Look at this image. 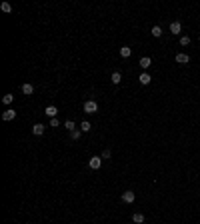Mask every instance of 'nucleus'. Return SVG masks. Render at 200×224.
<instances>
[{
  "mask_svg": "<svg viewBox=\"0 0 200 224\" xmlns=\"http://www.w3.org/2000/svg\"><path fill=\"white\" fill-rule=\"evenodd\" d=\"M84 112H86V114H94V112H98V104H96L94 100H86L84 102Z\"/></svg>",
  "mask_w": 200,
  "mask_h": 224,
  "instance_id": "obj_1",
  "label": "nucleus"
},
{
  "mask_svg": "<svg viewBox=\"0 0 200 224\" xmlns=\"http://www.w3.org/2000/svg\"><path fill=\"white\" fill-rule=\"evenodd\" d=\"M88 166H90L92 170H98V168L102 166V156H92L90 160H88Z\"/></svg>",
  "mask_w": 200,
  "mask_h": 224,
  "instance_id": "obj_2",
  "label": "nucleus"
},
{
  "mask_svg": "<svg viewBox=\"0 0 200 224\" xmlns=\"http://www.w3.org/2000/svg\"><path fill=\"white\" fill-rule=\"evenodd\" d=\"M14 118H16V112L12 108H8V110L2 112V120H6V122H10V120H14Z\"/></svg>",
  "mask_w": 200,
  "mask_h": 224,
  "instance_id": "obj_3",
  "label": "nucleus"
},
{
  "mask_svg": "<svg viewBox=\"0 0 200 224\" xmlns=\"http://www.w3.org/2000/svg\"><path fill=\"white\" fill-rule=\"evenodd\" d=\"M134 198H136V194H134L132 190H126V192L122 194V200L126 202V204H132V202H134Z\"/></svg>",
  "mask_w": 200,
  "mask_h": 224,
  "instance_id": "obj_4",
  "label": "nucleus"
},
{
  "mask_svg": "<svg viewBox=\"0 0 200 224\" xmlns=\"http://www.w3.org/2000/svg\"><path fill=\"white\" fill-rule=\"evenodd\" d=\"M176 62H178V64H188V62H190V56L184 54V52H178L176 54Z\"/></svg>",
  "mask_w": 200,
  "mask_h": 224,
  "instance_id": "obj_5",
  "label": "nucleus"
},
{
  "mask_svg": "<svg viewBox=\"0 0 200 224\" xmlns=\"http://www.w3.org/2000/svg\"><path fill=\"white\" fill-rule=\"evenodd\" d=\"M44 114H46L48 118H56V114H58V108H56V106H46V110H44Z\"/></svg>",
  "mask_w": 200,
  "mask_h": 224,
  "instance_id": "obj_6",
  "label": "nucleus"
},
{
  "mask_svg": "<svg viewBox=\"0 0 200 224\" xmlns=\"http://www.w3.org/2000/svg\"><path fill=\"white\" fill-rule=\"evenodd\" d=\"M44 128H46V126L38 122V124H34V126H32V132L36 134V136H42V134H44Z\"/></svg>",
  "mask_w": 200,
  "mask_h": 224,
  "instance_id": "obj_7",
  "label": "nucleus"
},
{
  "mask_svg": "<svg viewBox=\"0 0 200 224\" xmlns=\"http://www.w3.org/2000/svg\"><path fill=\"white\" fill-rule=\"evenodd\" d=\"M170 32L172 34H180L182 32V24L180 22H170Z\"/></svg>",
  "mask_w": 200,
  "mask_h": 224,
  "instance_id": "obj_8",
  "label": "nucleus"
},
{
  "mask_svg": "<svg viewBox=\"0 0 200 224\" xmlns=\"http://www.w3.org/2000/svg\"><path fill=\"white\" fill-rule=\"evenodd\" d=\"M138 80H140V84H142V86H148V84H150V80H152V78H150V74H146V72H142V74H140V78H138Z\"/></svg>",
  "mask_w": 200,
  "mask_h": 224,
  "instance_id": "obj_9",
  "label": "nucleus"
},
{
  "mask_svg": "<svg viewBox=\"0 0 200 224\" xmlns=\"http://www.w3.org/2000/svg\"><path fill=\"white\" fill-rule=\"evenodd\" d=\"M150 66H152V60H150L148 56L140 58V68H144V70H146V68H150Z\"/></svg>",
  "mask_w": 200,
  "mask_h": 224,
  "instance_id": "obj_10",
  "label": "nucleus"
},
{
  "mask_svg": "<svg viewBox=\"0 0 200 224\" xmlns=\"http://www.w3.org/2000/svg\"><path fill=\"white\" fill-rule=\"evenodd\" d=\"M120 80H122V74H120L118 70L112 72V76H110V82H112V84H120Z\"/></svg>",
  "mask_w": 200,
  "mask_h": 224,
  "instance_id": "obj_11",
  "label": "nucleus"
},
{
  "mask_svg": "<svg viewBox=\"0 0 200 224\" xmlns=\"http://www.w3.org/2000/svg\"><path fill=\"white\" fill-rule=\"evenodd\" d=\"M130 54H132V48H128V46L120 48V56H122V58H130Z\"/></svg>",
  "mask_w": 200,
  "mask_h": 224,
  "instance_id": "obj_12",
  "label": "nucleus"
},
{
  "mask_svg": "<svg viewBox=\"0 0 200 224\" xmlns=\"http://www.w3.org/2000/svg\"><path fill=\"white\" fill-rule=\"evenodd\" d=\"M22 92H24V94H26V96H30V94H32V92H34V86L26 82V84H22Z\"/></svg>",
  "mask_w": 200,
  "mask_h": 224,
  "instance_id": "obj_13",
  "label": "nucleus"
},
{
  "mask_svg": "<svg viewBox=\"0 0 200 224\" xmlns=\"http://www.w3.org/2000/svg\"><path fill=\"white\" fill-rule=\"evenodd\" d=\"M150 32H152L154 38H160V36H162V28H160V26H152V30H150Z\"/></svg>",
  "mask_w": 200,
  "mask_h": 224,
  "instance_id": "obj_14",
  "label": "nucleus"
},
{
  "mask_svg": "<svg viewBox=\"0 0 200 224\" xmlns=\"http://www.w3.org/2000/svg\"><path fill=\"white\" fill-rule=\"evenodd\" d=\"M80 130H82V132H90V130H92L90 122H88V120H84V122L80 124Z\"/></svg>",
  "mask_w": 200,
  "mask_h": 224,
  "instance_id": "obj_15",
  "label": "nucleus"
},
{
  "mask_svg": "<svg viewBox=\"0 0 200 224\" xmlns=\"http://www.w3.org/2000/svg\"><path fill=\"white\" fill-rule=\"evenodd\" d=\"M132 220H134V222H136V224H142V222H144V214H140V212H136V214L132 216Z\"/></svg>",
  "mask_w": 200,
  "mask_h": 224,
  "instance_id": "obj_16",
  "label": "nucleus"
},
{
  "mask_svg": "<svg viewBox=\"0 0 200 224\" xmlns=\"http://www.w3.org/2000/svg\"><path fill=\"white\" fill-rule=\"evenodd\" d=\"M64 128H66L68 132H72V130H76V126H74V122H72V120H66V122H64Z\"/></svg>",
  "mask_w": 200,
  "mask_h": 224,
  "instance_id": "obj_17",
  "label": "nucleus"
},
{
  "mask_svg": "<svg viewBox=\"0 0 200 224\" xmlns=\"http://www.w3.org/2000/svg\"><path fill=\"white\" fill-rule=\"evenodd\" d=\"M80 136H82V130H72V132H70L72 140H80Z\"/></svg>",
  "mask_w": 200,
  "mask_h": 224,
  "instance_id": "obj_18",
  "label": "nucleus"
},
{
  "mask_svg": "<svg viewBox=\"0 0 200 224\" xmlns=\"http://www.w3.org/2000/svg\"><path fill=\"white\" fill-rule=\"evenodd\" d=\"M12 100H14V96H12V94H4V96H2V102H4V104H12Z\"/></svg>",
  "mask_w": 200,
  "mask_h": 224,
  "instance_id": "obj_19",
  "label": "nucleus"
},
{
  "mask_svg": "<svg viewBox=\"0 0 200 224\" xmlns=\"http://www.w3.org/2000/svg\"><path fill=\"white\" fill-rule=\"evenodd\" d=\"M180 44L182 46H188L190 44V36H180Z\"/></svg>",
  "mask_w": 200,
  "mask_h": 224,
  "instance_id": "obj_20",
  "label": "nucleus"
},
{
  "mask_svg": "<svg viewBox=\"0 0 200 224\" xmlns=\"http://www.w3.org/2000/svg\"><path fill=\"white\" fill-rule=\"evenodd\" d=\"M0 8L4 10V12H12V6H10L8 2H2V6H0Z\"/></svg>",
  "mask_w": 200,
  "mask_h": 224,
  "instance_id": "obj_21",
  "label": "nucleus"
},
{
  "mask_svg": "<svg viewBox=\"0 0 200 224\" xmlns=\"http://www.w3.org/2000/svg\"><path fill=\"white\" fill-rule=\"evenodd\" d=\"M110 156H112V154H110V150L106 148L104 152H102V160H110Z\"/></svg>",
  "mask_w": 200,
  "mask_h": 224,
  "instance_id": "obj_22",
  "label": "nucleus"
},
{
  "mask_svg": "<svg viewBox=\"0 0 200 224\" xmlns=\"http://www.w3.org/2000/svg\"><path fill=\"white\" fill-rule=\"evenodd\" d=\"M58 124H60V122H58V118H50V126H54V128H56Z\"/></svg>",
  "mask_w": 200,
  "mask_h": 224,
  "instance_id": "obj_23",
  "label": "nucleus"
},
{
  "mask_svg": "<svg viewBox=\"0 0 200 224\" xmlns=\"http://www.w3.org/2000/svg\"><path fill=\"white\" fill-rule=\"evenodd\" d=\"M198 38H200V34H198Z\"/></svg>",
  "mask_w": 200,
  "mask_h": 224,
  "instance_id": "obj_24",
  "label": "nucleus"
}]
</instances>
